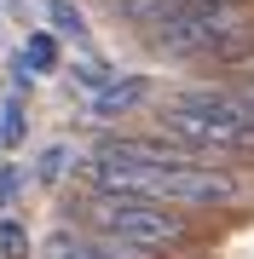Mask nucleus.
<instances>
[{"mask_svg": "<svg viewBox=\"0 0 254 259\" xmlns=\"http://www.w3.org/2000/svg\"><path fill=\"white\" fill-rule=\"evenodd\" d=\"M151 133H162L168 144L191 150V156H202V161H214V167L254 173V115H248L220 81L179 87V93L156 98Z\"/></svg>", "mask_w": 254, "mask_h": 259, "instance_id": "1", "label": "nucleus"}, {"mask_svg": "<svg viewBox=\"0 0 254 259\" xmlns=\"http://www.w3.org/2000/svg\"><path fill=\"white\" fill-rule=\"evenodd\" d=\"M64 225L87 231V236H104V242H122V248H139V253H156V259H185L208 242L202 219L133 202V196H104V190H87V185H76L64 196Z\"/></svg>", "mask_w": 254, "mask_h": 259, "instance_id": "2", "label": "nucleus"}, {"mask_svg": "<svg viewBox=\"0 0 254 259\" xmlns=\"http://www.w3.org/2000/svg\"><path fill=\"white\" fill-rule=\"evenodd\" d=\"M144 47L168 64H191L202 75H220L254 47V0H214V6H185L162 29L144 35Z\"/></svg>", "mask_w": 254, "mask_h": 259, "instance_id": "3", "label": "nucleus"}, {"mask_svg": "<svg viewBox=\"0 0 254 259\" xmlns=\"http://www.w3.org/2000/svg\"><path fill=\"white\" fill-rule=\"evenodd\" d=\"M151 98H156V81H151V75L104 81L98 93H93V115H98V121H122V115H133V110H144Z\"/></svg>", "mask_w": 254, "mask_h": 259, "instance_id": "4", "label": "nucleus"}, {"mask_svg": "<svg viewBox=\"0 0 254 259\" xmlns=\"http://www.w3.org/2000/svg\"><path fill=\"white\" fill-rule=\"evenodd\" d=\"M185 6V0H104V12H110L116 23H127V29H139V35H151V29H162L173 18V12Z\"/></svg>", "mask_w": 254, "mask_h": 259, "instance_id": "5", "label": "nucleus"}, {"mask_svg": "<svg viewBox=\"0 0 254 259\" xmlns=\"http://www.w3.org/2000/svg\"><path fill=\"white\" fill-rule=\"evenodd\" d=\"M18 58H23L29 75H52V69H58V35H52V29H35V35L23 40Z\"/></svg>", "mask_w": 254, "mask_h": 259, "instance_id": "6", "label": "nucleus"}, {"mask_svg": "<svg viewBox=\"0 0 254 259\" xmlns=\"http://www.w3.org/2000/svg\"><path fill=\"white\" fill-rule=\"evenodd\" d=\"M41 6H47V18H52L58 35H69L76 47H87V18H81V6H69V0H41Z\"/></svg>", "mask_w": 254, "mask_h": 259, "instance_id": "7", "label": "nucleus"}, {"mask_svg": "<svg viewBox=\"0 0 254 259\" xmlns=\"http://www.w3.org/2000/svg\"><path fill=\"white\" fill-rule=\"evenodd\" d=\"M23 133H29V115H23V98L12 93V98H6V110H0V150H18V144H23Z\"/></svg>", "mask_w": 254, "mask_h": 259, "instance_id": "8", "label": "nucleus"}, {"mask_svg": "<svg viewBox=\"0 0 254 259\" xmlns=\"http://www.w3.org/2000/svg\"><path fill=\"white\" fill-rule=\"evenodd\" d=\"M0 259H35V242H29L23 219H0Z\"/></svg>", "mask_w": 254, "mask_h": 259, "instance_id": "9", "label": "nucleus"}, {"mask_svg": "<svg viewBox=\"0 0 254 259\" xmlns=\"http://www.w3.org/2000/svg\"><path fill=\"white\" fill-rule=\"evenodd\" d=\"M64 173H69V150H64V144H52L47 156L35 161V185H58Z\"/></svg>", "mask_w": 254, "mask_h": 259, "instance_id": "10", "label": "nucleus"}, {"mask_svg": "<svg viewBox=\"0 0 254 259\" xmlns=\"http://www.w3.org/2000/svg\"><path fill=\"white\" fill-rule=\"evenodd\" d=\"M18 196H23V167L0 161V207H6V219H12V207H18Z\"/></svg>", "mask_w": 254, "mask_h": 259, "instance_id": "11", "label": "nucleus"}, {"mask_svg": "<svg viewBox=\"0 0 254 259\" xmlns=\"http://www.w3.org/2000/svg\"><path fill=\"white\" fill-rule=\"evenodd\" d=\"M208 81H231V87H243V81H254V47L237 58V64H226L220 75H208Z\"/></svg>", "mask_w": 254, "mask_h": 259, "instance_id": "12", "label": "nucleus"}]
</instances>
